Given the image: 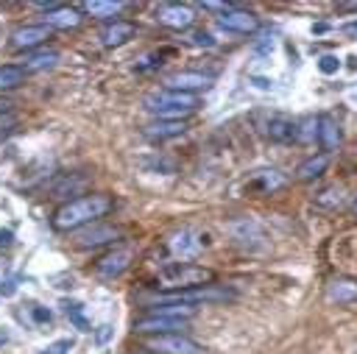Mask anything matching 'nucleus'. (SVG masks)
<instances>
[{
  "mask_svg": "<svg viewBox=\"0 0 357 354\" xmlns=\"http://www.w3.org/2000/svg\"><path fill=\"white\" fill-rule=\"evenodd\" d=\"M11 243H14V234H11V231H3V229H0V245H11Z\"/></svg>",
  "mask_w": 357,
  "mask_h": 354,
  "instance_id": "nucleus-36",
  "label": "nucleus"
},
{
  "mask_svg": "<svg viewBox=\"0 0 357 354\" xmlns=\"http://www.w3.org/2000/svg\"><path fill=\"white\" fill-rule=\"evenodd\" d=\"M81 20H84L81 8H75V6H59V8H53V11H47L42 17V25H47L50 31L53 28H75V25H81Z\"/></svg>",
  "mask_w": 357,
  "mask_h": 354,
  "instance_id": "nucleus-22",
  "label": "nucleus"
},
{
  "mask_svg": "<svg viewBox=\"0 0 357 354\" xmlns=\"http://www.w3.org/2000/svg\"><path fill=\"white\" fill-rule=\"evenodd\" d=\"M123 8L120 0H89L81 6V14H89V17H117V11Z\"/></svg>",
  "mask_w": 357,
  "mask_h": 354,
  "instance_id": "nucleus-26",
  "label": "nucleus"
},
{
  "mask_svg": "<svg viewBox=\"0 0 357 354\" xmlns=\"http://www.w3.org/2000/svg\"><path fill=\"white\" fill-rule=\"evenodd\" d=\"M142 346L151 354H206V348L187 334H156V337H145Z\"/></svg>",
  "mask_w": 357,
  "mask_h": 354,
  "instance_id": "nucleus-6",
  "label": "nucleus"
},
{
  "mask_svg": "<svg viewBox=\"0 0 357 354\" xmlns=\"http://www.w3.org/2000/svg\"><path fill=\"white\" fill-rule=\"evenodd\" d=\"M312 201H315L318 206H324V209H337V206L346 203V190H343L340 184H332V187H324L321 192H315Z\"/></svg>",
  "mask_w": 357,
  "mask_h": 354,
  "instance_id": "nucleus-25",
  "label": "nucleus"
},
{
  "mask_svg": "<svg viewBox=\"0 0 357 354\" xmlns=\"http://www.w3.org/2000/svg\"><path fill=\"white\" fill-rule=\"evenodd\" d=\"M187 131V123L184 120H153L142 128V137L151 139V142H167V139H176Z\"/></svg>",
  "mask_w": 357,
  "mask_h": 354,
  "instance_id": "nucleus-18",
  "label": "nucleus"
},
{
  "mask_svg": "<svg viewBox=\"0 0 357 354\" xmlns=\"http://www.w3.org/2000/svg\"><path fill=\"white\" fill-rule=\"evenodd\" d=\"M156 22L173 31H190V25L195 22V11L181 3H162L156 8Z\"/></svg>",
  "mask_w": 357,
  "mask_h": 354,
  "instance_id": "nucleus-11",
  "label": "nucleus"
},
{
  "mask_svg": "<svg viewBox=\"0 0 357 354\" xmlns=\"http://www.w3.org/2000/svg\"><path fill=\"white\" fill-rule=\"evenodd\" d=\"M131 262H134V248H112L100 259H95L92 270L98 279H117L131 268Z\"/></svg>",
  "mask_w": 357,
  "mask_h": 354,
  "instance_id": "nucleus-8",
  "label": "nucleus"
},
{
  "mask_svg": "<svg viewBox=\"0 0 357 354\" xmlns=\"http://www.w3.org/2000/svg\"><path fill=\"white\" fill-rule=\"evenodd\" d=\"M343 31H346V33H357V22H349Z\"/></svg>",
  "mask_w": 357,
  "mask_h": 354,
  "instance_id": "nucleus-42",
  "label": "nucleus"
},
{
  "mask_svg": "<svg viewBox=\"0 0 357 354\" xmlns=\"http://www.w3.org/2000/svg\"><path fill=\"white\" fill-rule=\"evenodd\" d=\"M6 340H8V334H6V329H3V326H0V348H3V346H6Z\"/></svg>",
  "mask_w": 357,
  "mask_h": 354,
  "instance_id": "nucleus-43",
  "label": "nucleus"
},
{
  "mask_svg": "<svg viewBox=\"0 0 357 354\" xmlns=\"http://www.w3.org/2000/svg\"><path fill=\"white\" fill-rule=\"evenodd\" d=\"M139 164H142V167H148V170H162V173H173V170H176V162H173V159H165V156L142 159Z\"/></svg>",
  "mask_w": 357,
  "mask_h": 354,
  "instance_id": "nucleus-31",
  "label": "nucleus"
},
{
  "mask_svg": "<svg viewBox=\"0 0 357 354\" xmlns=\"http://www.w3.org/2000/svg\"><path fill=\"white\" fill-rule=\"evenodd\" d=\"M8 109H11V103H8L6 98H0V117H3V114H8Z\"/></svg>",
  "mask_w": 357,
  "mask_h": 354,
  "instance_id": "nucleus-40",
  "label": "nucleus"
},
{
  "mask_svg": "<svg viewBox=\"0 0 357 354\" xmlns=\"http://www.w3.org/2000/svg\"><path fill=\"white\" fill-rule=\"evenodd\" d=\"M112 209H114L112 195H106V192H89V195L64 201V203L53 212V220H50V223H53L56 231H78V229H84V226L98 223V220L106 217Z\"/></svg>",
  "mask_w": 357,
  "mask_h": 354,
  "instance_id": "nucleus-1",
  "label": "nucleus"
},
{
  "mask_svg": "<svg viewBox=\"0 0 357 354\" xmlns=\"http://www.w3.org/2000/svg\"><path fill=\"white\" fill-rule=\"evenodd\" d=\"M326 167H329V153H312L296 167V178L298 181H315L326 173Z\"/></svg>",
  "mask_w": 357,
  "mask_h": 354,
  "instance_id": "nucleus-23",
  "label": "nucleus"
},
{
  "mask_svg": "<svg viewBox=\"0 0 357 354\" xmlns=\"http://www.w3.org/2000/svg\"><path fill=\"white\" fill-rule=\"evenodd\" d=\"M47 39H50V28H47V25H42V22L20 25V28L11 33V45H14L17 50H25V53L39 50Z\"/></svg>",
  "mask_w": 357,
  "mask_h": 354,
  "instance_id": "nucleus-13",
  "label": "nucleus"
},
{
  "mask_svg": "<svg viewBox=\"0 0 357 354\" xmlns=\"http://www.w3.org/2000/svg\"><path fill=\"white\" fill-rule=\"evenodd\" d=\"M61 307H64V315H67L81 332H89V329H92V323H89L86 315H84V304H78V301H67V298H64Z\"/></svg>",
  "mask_w": 357,
  "mask_h": 354,
  "instance_id": "nucleus-28",
  "label": "nucleus"
},
{
  "mask_svg": "<svg viewBox=\"0 0 357 354\" xmlns=\"http://www.w3.org/2000/svg\"><path fill=\"white\" fill-rule=\"evenodd\" d=\"M70 348H73V340H56V343L45 346L39 354H67Z\"/></svg>",
  "mask_w": 357,
  "mask_h": 354,
  "instance_id": "nucleus-34",
  "label": "nucleus"
},
{
  "mask_svg": "<svg viewBox=\"0 0 357 354\" xmlns=\"http://www.w3.org/2000/svg\"><path fill=\"white\" fill-rule=\"evenodd\" d=\"M3 293H6V295H11V293H14V284H11V282H6V287H3Z\"/></svg>",
  "mask_w": 357,
  "mask_h": 354,
  "instance_id": "nucleus-44",
  "label": "nucleus"
},
{
  "mask_svg": "<svg viewBox=\"0 0 357 354\" xmlns=\"http://www.w3.org/2000/svg\"><path fill=\"white\" fill-rule=\"evenodd\" d=\"M326 298L332 304H351L357 301V279L354 276H337L326 284Z\"/></svg>",
  "mask_w": 357,
  "mask_h": 354,
  "instance_id": "nucleus-21",
  "label": "nucleus"
},
{
  "mask_svg": "<svg viewBox=\"0 0 357 354\" xmlns=\"http://www.w3.org/2000/svg\"><path fill=\"white\" fill-rule=\"evenodd\" d=\"M59 64V50H47V47H39V50H31L25 53L22 59V70L25 72H39V70H50Z\"/></svg>",
  "mask_w": 357,
  "mask_h": 354,
  "instance_id": "nucleus-24",
  "label": "nucleus"
},
{
  "mask_svg": "<svg viewBox=\"0 0 357 354\" xmlns=\"http://www.w3.org/2000/svg\"><path fill=\"white\" fill-rule=\"evenodd\" d=\"M162 64H165V61H162V56H159V53H145L134 67H137L139 72H148V70H156V67H162Z\"/></svg>",
  "mask_w": 357,
  "mask_h": 354,
  "instance_id": "nucleus-32",
  "label": "nucleus"
},
{
  "mask_svg": "<svg viewBox=\"0 0 357 354\" xmlns=\"http://www.w3.org/2000/svg\"><path fill=\"white\" fill-rule=\"evenodd\" d=\"M229 234H231V240H234L237 245L251 248V251H257V248H265V245H268V234H265V229H262L254 217L231 220V223H229Z\"/></svg>",
  "mask_w": 357,
  "mask_h": 354,
  "instance_id": "nucleus-9",
  "label": "nucleus"
},
{
  "mask_svg": "<svg viewBox=\"0 0 357 354\" xmlns=\"http://www.w3.org/2000/svg\"><path fill=\"white\" fill-rule=\"evenodd\" d=\"M131 329H134V334H145V337H156V334H184V329H187V321H178V318H165V315H153V312H145L142 318H134Z\"/></svg>",
  "mask_w": 357,
  "mask_h": 354,
  "instance_id": "nucleus-7",
  "label": "nucleus"
},
{
  "mask_svg": "<svg viewBox=\"0 0 357 354\" xmlns=\"http://www.w3.org/2000/svg\"><path fill=\"white\" fill-rule=\"evenodd\" d=\"M298 125V137L296 142H312L318 137V117H304V120H296Z\"/></svg>",
  "mask_w": 357,
  "mask_h": 354,
  "instance_id": "nucleus-29",
  "label": "nucleus"
},
{
  "mask_svg": "<svg viewBox=\"0 0 357 354\" xmlns=\"http://www.w3.org/2000/svg\"><path fill=\"white\" fill-rule=\"evenodd\" d=\"M123 237V231L117 226H106V223H92V226H84L73 234V243L75 248H100V245H109V243H117Z\"/></svg>",
  "mask_w": 357,
  "mask_h": 354,
  "instance_id": "nucleus-10",
  "label": "nucleus"
},
{
  "mask_svg": "<svg viewBox=\"0 0 357 354\" xmlns=\"http://www.w3.org/2000/svg\"><path fill=\"white\" fill-rule=\"evenodd\" d=\"M318 145L324 148V153H332L340 148L343 142V131H340V123L329 114H318Z\"/></svg>",
  "mask_w": 357,
  "mask_h": 354,
  "instance_id": "nucleus-19",
  "label": "nucleus"
},
{
  "mask_svg": "<svg viewBox=\"0 0 357 354\" xmlns=\"http://www.w3.org/2000/svg\"><path fill=\"white\" fill-rule=\"evenodd\" d=\"M326 31H329L326 22H315V25H312V33H326Z\"/></svg>",
  "mask_w": 357,
  "mask_h": 354,
  "instance_id": "nucleus-38",
  "label": "nucleus"
},
{
  "mask_svg": "<svg viewBox=\"0 0 357 354\" xmlns=\"http://www.w3.org/2000/svg\"><path fill=\"white\" fill-rule=\"evenodd\" d=\"M218 25L229 33H254L259 28V17L245 8H229L218 17Z\"/></svg>",
  "mask_w": 357,
  "mask_h": 354,
  "instance_id": "nucleus-14",
  "label": "nucleus"
},
{
  "mask_svg": "<svg viewBox=\"0 0 357 354\" xmlns=\"http://www.w3.org/2000/svg\"><path fill=\"white\" fill-rule=\"evenodd\" d=\"M134 33H137V22H131V20H112L100 31V45L103 47H120L128 39H134Z\"/></svg>",
  "mask_w": 357,
  "mask_h": 354,
  "instance_id": "nucleus-17",
  "label": "nucleus"
},
{
  "mask_svg": "<svg viewBox=\"0 0 357 354\" xmlns=\"http://www.w3.org/2000/svg\"><path fill=\"white\" fill-rule=\"evenodd\" d=\"M206 245H209V237H206L204 231L190 229V226L176 229V231H173V234L165 240V248H167V251H170V256H176L178 262L198 256V254H201Z\"/></svg>",
  "mask_w": 357,
  "mask_h": 354,
  "instance_id": "nucleus-5",
  "label": "nucleus"
},
{
  "mask_svg": "<svg viewBox=\"0 0 357 354\" xmlns=\"http://www.w3.org/2000/svg\"><path fill=\"white\" fill-rule=\"evenodd\" d=\"M282 187H287V176L273 170V167H265V170H254L245 181V190L254 192V195H273L279 192Z\"/></svg>",
  "mask_w": 357,
  "mask_h": 354,
  "instance_id": "nucleus-12",
  "label": "nucleus"
},
{
  "mask_svg": "<svg viewBox=\"0 0 357 354\" xmlns=\"http://www.w3.org/2000/svg\"><path fill=\"white\" fill-rule=\"evenodd\" d=\"M251 81H254V84H257V86H259V89H268V86H271V84H273V81H268V78H259V75H254V78H251Z\"/></svg>",
  "mask_w": 357,
  "mask_h": 354,
  "instance_id": "nucleus-37",
  "label": "nucleus"
},
{
  "mask_svg": "<svg viewBox=\"0 0 357 354\" xmlns=\"http://www.w3.org/2000/svg\"><path fill=\"white\" fill-rule=\"evenodd\" d=\"M145 111L156 114V120H184L198 109V95H187V92H176V89H153L142 98Z\"/></svg>",
  "mask_w": 357,
  "mask_h": 354,
  "instance_id": "nucleus-2",
  "label": "nucleus"
},
{
  "mask_svg": "<svg viewBox=\"0 0 357 354\" xmlns=\"http://www.w3.org/2000/svg\"><path fill=\"white\" fill-rule=\"evenodd\" d=\"M86 184H89V176H84V173H59L47 184V192H50V198H67L70 201V195H78L81 198V192L86 190Z\"/></svg>",
  "mask_w": 357,
  "mask_h": 354,
  "instance_id": "nucleus-15",
  "label": "nucleus"
},
{
  "mask_svg": "<svg viewBox=\"0 0 357 354\" xmlns=\"http://www.w3.org/2000/svg\"><path fill=\"white\" fill-rule=\"evenodd\" d=\"M20 84H25V70H22V64H0V92L17 89Z\"/></svg>",
  "mask_w": 357,
  "mask_h": 354,
  "instance_id": "nucleus-27",
  "label": "nucleus"
},
{
  "mask_svg": "<svg viewBox=\"0 0 357 354\" xmlns=\"http://www.w3.org/2000/svg\"><path fill=\"white\" fill-rule=\"evenodd\" d=\"M340 11H357V3H343V6H337Z\"/></svg>",
  "mask_w": 357,
  "mask_h": 354,
  "instance_id": "nucleus-41",
  "label": "nucleus"
},
{
  "mask_svg": "<svg viewBox=\"0 0 357 354\" xmlns=\"http://www.w3.org/2000/svg\"><path fill=\"white\" fill-rule=\"evenodd\" d=\"M31 318H33V323H50V321H53L50 309H47V307H39V304L31 307Z\"/></svg>",
  "mask_w": 357,
  "mask_h": 354,
  "instance_id": "nucleus-35",
  "label": "nucleus"
},
{
  "mask_svg": "<svg viewBox=\"0 0 357 354\" xmlns=\"http://www.w3.org/2000/svg\"><path fill=\"white\" fill-rule=\"evenodd\" d=\"M184 42L187 45H192V47H215V36L209 33V31H201V28H195V31H187L184 33Z\"/></svg>",
  "mask_w": 357,
  "mask_h": 354,
  "instance_id": "nucleus-30",
  "label": "nucleus"
},
{
  "mask_svg": "<svg viewBox=\"0 0 357 354\" xmlns=\"http://www.w3.org/2000/svg\"><path fill=\"white\" fill-rule=\"evenodd\" d=\"M351 206H354V212H357V198H354V203H351Z\"/></svg>",
  "mask_w": 357,
  "mask_h": 354,
  "instance_id": "nucleus-45",
  "label": "nucleus"
},
{
  "mask_svg": "<svg viewBox=\"0 0 357 354\" xmlns=\"http://www.w3.org/2000/svg\"><path fill=\"white\" fill-rule=\"evenodd\" d=\"M265 134H268L271 142L287 145V142H296V137H298V125H296V120L276 114V117H271V120L265 123Z\"/></svg>",
  "mask_w": 357,
  "mask_h": 354,
  "instance_id": "nucleus-20",
  "label": "nucleus"
},
{
  "mask_svg": "<svg viewBox=\"0 0 357 354\" xmlns=\"http://www.w3.org/2000/svg\"><path fill=\"white\" fill-rule=\"evenodd\" d=\"M234 290L220 287V284H201V287H187V290H167L145 298V304H218V301H234Z\"/></svg>",
  "mask_w": 357,
  "mask_h": 354,
  "instance_id": "nucleus-3",
  "label": "nucleus"
},
{
  "mask_svg": "<svg viewBox=\"0 0 357 354\" xmlns=\"http://www.w3.org/2000/svg\"><path fill=\"white\" fill-rule=\"evenodd\" d=\"M109 329H112V326H100V332H98V343H103V340L109 337Z\"/></svg>",
  "mask_w": 357,
  "mask_h": 354,
  "instance_id": "nucleus-39",
  "label": "nucleus"
},
{
  "mask_svg": "<svg viewBox=\"0 0 357 354\" xmlns=\"http://www.w3.org/2000/svg\"><path fill=\"white\" fill-rule=\"evenodd\" d=\"M209 86H212V75L198 72V70H181L167 78V89L187 92V95H195L198 89H209Z\"/></svg>",
  "mask_w": 357,
  "mask_h": 354,
  "instance_id": "nucleus-16",
  "label": "nucleus"
},
{
  "mask_svg": "<svg viewBox=\"0 0 357 354\" xmlns=\"http://www.w3.org/2000/svg\"><path fill=\"white\" fill-rule=\"evenodd\" d=\"M318 70H321L324 75H332V72H337V70H340V59H337V56H332V53H326V56H321V59H318Z\"/></svg>",
  "mask_w": 357,
  "mask_h": 354,
  "instance_id": "nucleus-33",
  "label": "nucleus"
},
{
  "mask_svg": "<svg viewBox=\"0 0 357 354\" xmlns=\"http://www.w3.org/2000/svg\"><path fill=\"white\" fill-rule=\"evenodd\" d=\"M159 282L165 290H187V287H201L215 282V270L192 262H167L159 268Z\"/></svg>",
  "mask_w": 357,
  "mask_h": 354,
  "instance_id": "nucleus-4",
  "label": "nucleus"
}]
</instances>
